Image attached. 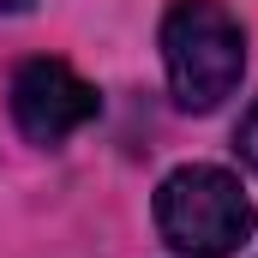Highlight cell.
<instances>
[{
    "label": "cell",
    "instance_id": "obj_1",
    "mask_svg": "<svg viewBox=\"0 0 258 258\" xmlns=\"http://www.w3.org/2000/svg\"><path fill=\"white\" fill-rule=\"evenodd\" d=\"M162 66L186 114H210L246 72V30L222 0H174L162 12Z\"/></svg>",
    "mask_w": 258,
    "mask_h": 258
},
{
    "label": "cell",
    "instance_id": "obj_2",
    "mask_svg": "<svg viewBox=\"0 0 258 258\" xmlns=\"http://www.w3.org/2000/svg\"><path fill=\"white\" fill-rule=\"evenodd\" d=\"M252 198L240 192V180L228 168L186 162L156 186V228L174 252L186 258H228L252 234Z\"/></svg>",
    "mask_w": 258,
    "mask_h": 258
},
{
    "label": "cell",
    "instance_id": "obj_3",
    "mask_svg": "<svg viewBox=\"0 0 258 258\" xmlns=\"http://www.w3.org/2000/svg\"><path fill=\"white\" fill-rule=\"evenodd\" d=\"M102 108L96 84H84L66 60H24L12 72V120L30 144H60L90 126Z\"/></svg>",
    "mask_w": 258,
    "mask_h": 258
},
{
    "label": "cell",
    "instance_id": "obj_4",
    "mask_svg": "<svg viewBox=\"0 0 258 258\" xmlns=\"http://www.w3.org/2000/svg\"><path fill=\"white\" fill-rule=\"evenodd\" d=\"M234 150H240V162L258 174V102L246 108V120H240V132H234Z\"/></svg>",
    "mask_w": 258,
    "mask_h": 258
},
{
    "label": "cell",
    "instance_id": "obj_5",
    "mask_svg": "<svg viewBox=\"0 0 258 258\" xmlns=\"http://www.w3.org/2000/svg\"><path fill=\"white\" fill-rule=\"evenodd\" d=\"M12 12H30V0H0V18H12Z\"/></svg>",
    "mask_w": 258,
    "mask_h": 258
}]
</instances>
